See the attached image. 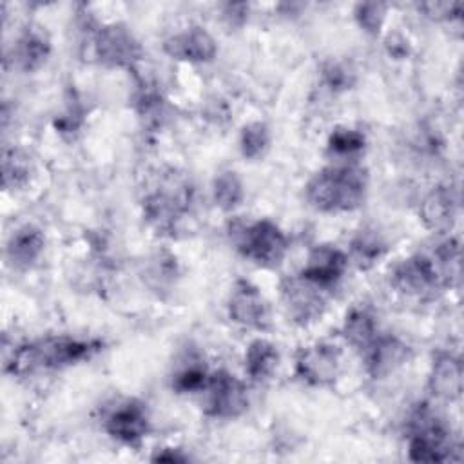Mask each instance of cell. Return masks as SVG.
I'll return each mask as SVG.
<instances>
[{
	"instance_id": "7a4b0ae2",
	"label": "cell",
	"mask_w": 464,
	"mask_h": 464,
	"mask_svg": "<svg viewBox=\"0 0 464 464\" xmlns=\"http://www.w3.org/2000/svg\"><path fill=\"white\" fill-rule=\"evenodd\" d=\"M368 192V174L355 163L330 165L304 185V198L319 212L339 214L359 208Z\"/></svg>"
},
{
	"instance_id": "4fadbf2b",
	"label": "cell",
	"mask_w": 464,
	"mask_h": 464,
	"mask_svg": "<svg viewBox=\"0 0 464 464\" xmlns=\"http://www.w3.org/2000/svg\"><path fill=\"white\" fill-rule=\"evenodd\" d=\"M348 268V254L339 246L330 243H321L314 246L301 268V276L326 290H330L335 283L341 281Z\"/></svg>"
},
{
	"instance_id": "6da1fadb",
	"label": "cell",
	"mask_w": 464,
	"mask_h": 464,
	"mask_svg": "<svg viewBox=\"0 0 464 464\" xmlns=\"http://www.w3.org/2000/svg\"><path fill=\"white\" fill-rule=\"evenodd\" d=\"M102 348L100 339L49 335L16 346L5 361V372L14 377H27L40 370H62L89 361Z\"/></svg>"
},
{
	"instance_id": "8992f818",
	"label": "cell",
	"mask_w": 464,
	"mask_h": 464,
	"mask_svg": "<svg viewBox=\"0 0 464 464\" xmlns=\"http://www.w3.org/2000/svg\"><path fill=\"white\" fill-rule=\"evenodd\" d=\"M192 187L187 179L170 178L143 198V219L160 234H172L176 225L188 212Z\"/></svg>"
},
{
	"instance_id": "ffe728a7",
	"label": "cell",
	"mask_w": 464,
	"mask_h": 464,
	"mask_svg": "<svg viewBox=\"0 0 464 464\" xmlns=\"http://www.w3.org/2000/svg\"><path fill=\"white\" fill-rule=\"evenodd\" d=\"M341 334L352 348L362 353L379 335V324L373 312L366 306H353L343 321Z\"/></svg>"
},
{
	"instance_id": "cb8c5ba5",
	"label": "cell",
	"mask_w": 464,
	"mask_h": 464,
	"mask_svg": "<svg viewBox=\"0 0 464 464\" xmlns=\"http://www.w3.org/2000/svg\"><path fill=\"white\" fill-rule=\"evenodd\" d=\"M212 198L223 212H232L243 203L245 187L236 170H223L214 178Z\"/></svg>"
},
{
	"instance_id": "4316f807",
	"label": "cell",
	"mask_w": 464,
	"mask_h": 464,
	"mask_svg": "<svg viewBox=\"0 0 464 464\" xmlns=\"http://www.w3.org/2000/svg\"><path fill=\"white\" fill-rule=\"evenodd\" d=\"M386 4L381 2H361L353 7V18L357 25L368 34H379L386 20Z\"/></svg>"
},
{
	"instance_id": "277c9868",
	"label": "cell",
	"mask_w": 464,
	"mask_h": 464,
	"mask_svg": "<svg viewBox=\"0 0 464 464\" xmlns=\"http://www.w3.org/2000/svg\"><path fill=\"white\" fill-rule=\"evenodd\" d=\"M230 236L237 252L257 266L276 268L286 257L288 237L270 219L232 225Z\"/></svg>"
},
{
	"instance_id": "9a60e30c",
	"label": "cell",
	"mask_w": 464,
	"mask_h": 464,
	"mask_svg": "<svg viewBox=\"0 0 464 464\" xmlns=\"http://www.w3.org/2000/svg\"><path fill=\"white\" fill-rule=\"evenodd\" d=\"M105 430L112 439L123 444L132 446L141 442L150 430L147 406L136 399L120 404L105 419Z\"/></svg>"
},
{
	"instance_id": "7c38bea8",
	"label": "cell",
	"mask_w": 464,
	"mask_h": 464,
	"mask_svg": "<svg viewBox=\"0 0 464 464\" xmlns=\"http://www.w3.org/2000/svg\"><path fill=\"white\" fill-rule=\"evenodd\" d=\"M163 51L165 54L179 62L208 63L218 54V44L205 27L190 25L165 38Z\"/></svg>"
},
{
	"instance_id": "d6a6232c",
	"label": "cell",
	"mask_w": 464,
	"mask_h": 464,
	"mask_svg": "<svg viewBox=\"0 0 464 464\" xmlns=\"http://www.w3.org/2000/svg\"><path fill=\"white\" fill-rule=\"evenodd\" d=\"M386 47L393 58H404L408 54V42L401 36H393L386 40Z\"/></svg>"
},
{
	"instance_id": "3957f363",
	"label": "cell",
	"mask_w": 464,
	"mask_h": 464,
	"mask_svg": "<svg viewBox=\"0 0 464 464\" xmlns=\"http://www.w3.org/2000/svg\"><path fill=\"white\" fill-rule=\"evenodd\" d=\"M408 457L413 462H446L457 451L446 422L428 406L419 404L408 419Z\"/></svg>"
},
{
	"instance_id": "44dd1931",
	"label": "cell",
	"mask_w": 464,
	"mask_h": 464,
	"mask_svg": "<svg viewBox=\"0 0 464 464\" xmlns=\"http://www.w3.org/2000/svg\"><path fill=\"white\" fill-rule=\"evenodd\" d=\"M279 364L277 346L263 337L248 343L245 350V372L254 382H263L274 375Z\"/></svg>"
},
{
	"instance_id": "1f68e13d",
	"label": "cell",
	"mask_w": 464,
	"mask_h": 464,
	"mask_svg": "<svg viewBox=\"0 0 464 464\" xmlns=\"http://www.w3.org/2000/svg\"><path fill=\"white\" fill-rule=\"evenodd\" d=\"M152 460L154 462H187L188 460V455H185L181 450L178 448H163L161 451L158 450L154 455H152Z\"/></svg>"
},
{
	"instance_id": "ac0fdd59",
	"label": "cell",
	"mask_w": 464,
	"mask_h": 464,
	"mask_svg": "<svg viewBox=\"0 0 464 464\" xmlns=\"http://www.w3.org/2000/svg\"><path fill=\"white\" fill-rule=\"evenodd\" d=\"M430 392L442 401H455L462 393V362L451 352H439L433 357L430 377Z\"/></svg>"
},
{
	"instance_id": "4dcf8cb0",
	"label": "cell",
	"mask_w": 464,
	"mask_h": 464,
	"mask_svg": "<svg viewBox=\"0 0 464 464\" xmlns=\"http://www.w3.org/2000/svg\"><path fill=\"white\" fill-rule=\"evenodd\" d=\"M248 4H225L223 5V18L228 25L239 27L248 18Z\"/></svg>"
},
{
	"instance_id": "52a82bcc",
	"label": "cell",
	"mask_w": 464,
	"mask_h": 464,
	"mask_svg": "<svg viewBox=\"0 0 464 464\" xmlns=\"http://www.w3.org/2000/svg\"><path fill=\"white\" fill-rule=\"evenodd\" d=\"M279 290L288 317L299 326L319 321L328 306V290L304 279L301 274L285 277Z\"/></svg>"
},
{
	"instance_id": "83f0119b",
	"label": "cell",
	"mask_w": 464,
	"mask_h": 464,
	"mask_svg": "<svg viewBox=\"0 0 464 464\" xmlns=\"http://www.w3.org/2000/svg\"><path fill=\"white\" fill-rule=\"evenodd\" d=\"M210 373L203 364L192 362L185 368H181L174 377H172V390L178 393H192V392H203L207 386Z\"/></svg>"
},
{
	"instance_id": "f546056e",
	"label": "cell",
	"mask_w": 464,
	"mask_h": 464,
	"mask_svg": "<svg viewBox=\"0 0 464 464\" xmlns=\"http://www.w3.org/2000/svg\"><path fill=\"white\" fill-rule=\"evenodd\" d=\"M419 11H422L431 20H455L462 14L460 2H424L419 4Z\"/></svg>"
},
{
	"instance_id": "5bb4252c",
	"label": "cell",
	"mask_w": 464,
	"mask_h": 464,
	"mask_svg": "<svg viewBox=\"0 0 464 464\" xmlns=\"http://www.w3.org/2000/svg\"><path fill=\"white\" fill-rule=\"evenodd\" d=\"M366 372L373 379H384L411 357V348L392 334H379L377 339L362 352Z\"/></svg>"
},
{
	"instance_id": "ba28073f",
	"label": "cell",
	"mask_w": 464,
	"mask_h": 464,
	"mask_svg": "<svg viewBox=\"0 0 464 464\" xmlns=\"http://www.w3.org/2000/svg\"><path fill=\"white\" fill-rule=\"evenodd\" d=\"M203 393L205 415L212 419H236L248 408L246 384L227 370L210 373Z\"/></svg>"
},
{
	"instance_id": "2e32d148",
	"label": "cell",
	"mask_w": 464,
	"mask_h": 464,
	"mask_svg": "<svg viewBox=\"0 0 464 464\" xmlns=\"http://www.w3.org/2000/svg\"><path fill=\"white\" fill-rule=\"evenodd\" d=\"M459 199L450 185L433 187L420 201L419 216L422 225L437 234L450 232L457 221Z\"/></svg>"
},
{
	"instance_id": "e0dca14e",
	"label": "cell",
	"mask_w": 464,
	"mask_h": 464,
	"mask_svg": "<svg viewBox=\"0 0 464 464\" xmlns=\"http://www.w3.org/2000/svg\"><path fill=\"white\" fill-rule=\"evenodd\" d=\"M51 54V40L38 25H27L11 47L9 60L24 72L38 71Z\"/></svg>"
},
{
	"instance_id": "d6986e66",
	"label": "cell",
	"mask_w": 464,
	"mask_h": 464,
	"mask_svg": "<svg viewBox=\"0 0 464 464\" xmlns=\"http://www.w3.org/2000/svg\"><path fill=\"white\" fill-rule=\"evenodd\" d=\"M45 248V234L40 227L25 223L18 227L5 243V259L13 268L25 270L33 266Z\"/></svg>"
},
{
	"instance_id": "8fae6325",
	"label": "cell",
	"mask_w": 464,
	"mask_h": 464,
	"mask_svg": "<svg viewBox=\"0 0 464 464\" xmlns=\"http://www.w3.org/2000/svg\"><path fill=\"white\" fill-rule=\"evenodd\" d=\"M227 310L228 317L243 328L265 332L272 326L268 301L261 290L246 279H237L234 283L227 301Z\"/></svg>"
},
{
	"instance_id": "9c48e42d",
	"label": "cell",
	"mask_w": 464,
	"mask_h": 464,
	"mask_svg": "<svg viewBox=\"0 0 464 464\" xmlns=\"http://www.w3.org/2000/svg\"><path fill=\"white\" fill-rule=\"evenodd\" d=\"M94 56L107 67L130 69L141 58L143 49L134 33L121 22L98 27L92 36Z\"/></svg>"
},
{
	"instance_id": "7402d4cb",
	"label": "cell",
	"mask_w": 464,
	"mask_h": 464,
	"mask_svg": "<svg viewBox=\"0 0 464 464\" xmlns=\"http://www.w3.org/2000/svg\"><path fill=\"white\" fill-rule=\"evenodd\" d=\"M352 259L361 270H368L375 266L384 254L388 252V243L384 241L382 234L375 228H361L350 241Z\"/></svg>"
},
{
	"instance_id": "30bf717a",
	"label": "cell",
	"mask_w": 464,
	"mask_h": 464,
	"mask_svg": "<svg viewBox=\"0 0 464 464\" xmlns=\"http://www.w3.org/2000/svg\"><path fill=\"white\" fill-rule=\"evenodd\" d=\"M341 348L334 343H314L295 355V377L308 386L324 388L337 381L341 372Z\"/></svg>"
},
{
	"instance_id": "5b68a950",
	"label": "cell",
	"mask_w": 464,
	"mask_h": 464,
	"mask_svg": "<svg viewBox=\"0 0 464 464\" xmlns=\"http://www.w3.org/2000/svg\"><path fill=\"white\" fill-rule=\"evenodd\" d=\"M451 277L433 254H413L401 259L390 270V286L408 297H428L442 286H448Z\"/></svg>"
},
{
	"instance_id": "f1b7e54d",
	"label": "cell",
	"mask_w": 464,
	"mask_h": 464,
	"mask_svg": "<svg viewBox=\"0 0 464 464\" xmlns=\"http://www.w3.org/2000/svg\"><path fill=\"white\" fill-rule=\"evenodd\" d=\"M321 76H323V83L332 91V92H341L346 91L353 85L355 76L352 72V69H348L344 63L341 62H326L321 69Z\"/></svg>"
},
{
	"instance_id": "d4e9b609",
	"label": "cell",
	"mask_w": 464,
	"mask_h": 464,
	"mask_svg": "<svg viewBox=\"0 0 464 464\" xmlns=\"http://www.w3.org/2000/svg\"><path fill=\"white\" fill-rule=\"evenodd\" d=\"M366 147V136L353 127H335L326 141V149L337 158H353Z\"/></svg>"
},
{
	"instance_id": "484cf974",
	"label": "cell",
	"mask_w": 464,
	"mask_h": 464,
	"mask_svg": "<svg viewBox=\"0 0 464 464\" xmlns=\"http://www.w3.org/2000/svg\"><path fill=\"white\" fill-rule=\"evenodd\" d=\"M270 147V129L265 121H250L241 129L239 149L243 158L254 161L266 154Z\"/></svg>"
},
{
	"instance_id": "603a6c76",
	"label": "cell",
	"mask_w": 464,
	"mask_h": 464,
	"mask_svg": "<svg viewBox=\"0 0 464 464\" xmlns=\"http://www.w3.org/2000/svg\"><path fill=\"white\" fill-rule=\"evenodd\" d=\"M33 176V161L24 149L13 147L4 150L2 158V187L5 190L24 188Z\"/></svg>"
}]
</instances>
